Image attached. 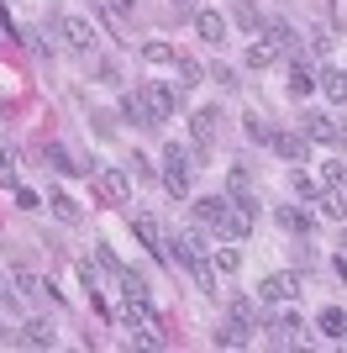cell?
<instances>
[{"instance_id":"cell-1","label":"cell","mask_w":347,"mask_h":353,"mask_svg":"<svg viewBox=\"0 0 347 353\" xmlns=\"http://www.w3.org/2000/svg\"><path fill=\"white\" fill-rule=\"evenodd\" d=\"M195 216H200L216 237L242 243V237H253V216H258V211L242 206V201H231V195H200V201H195Z\"/></svg>"},{"instance_id":"cell-2","label":"cell","mask_w":347,"mask_h":353,"mask_svg":"<svg viewBox=\"0 0 347 353\" xmlns=\"http://www.w3.org/2000/svg\"><path fill=\"white\" fill-rule=\"evenodd\" d=\"M300 132H305V143H326V148H342L347 143V127H342V121H332L326 111H305Z\"/></svg>"},{"instance_id":"cell-3","label":"cell","mask_w":347,"mask_h":353,"mask_svg":"<svg viewBox=\"0 0 347 353\" xmlns=\"http://www.w3.org/2000/svg\"><path fill=\"white\" fill-rule=\"evenodd\" d=\"M121 117H127L132 127H158V117H153V101H147V90H127V95H121Z\"/></svg>"},{"instance_id":"cell-4","label":"cell","mask_w":347,"mask_h":353,"mask_svg":"<svg viewBox=\"0 0 347 353\" xmlns=\"http://www.w3.org/2000/svg\"><path fill=\"white\" fill-rule=\"evenodd\" d=\"M95 185L105 190L111 206H132V179L121 174V169H95Z\"/></svg>"},{"instance_id":"cell-5","label":"cell","mask_w":347,"mask_h":353,"mask_svg":"<svg viewBox=\"0 0 347 353\" xmlns=\"http://www.w3.org/2000/svg\"><path fill=\"white\" fill-rule=\"evenodd\" d=\"M295 295H300V280H295V274H269V280H258V301H269V306H274V301H295Z\"/></svg>"},{"instance_id":"cell-6","label":"cell","mask_w":347,"mask_h":353,"mask_svg":"<svg viewBox=\"0 0 347 353\" xmlns=\"http://www.w3.org/2000/svg\"><path fill=\"white\" fill-rule=\"evenodd\" d=\"M263 37H269L279 53H300V32L289 27L284 16H269V21H263Z\"/></svg>"},{"instance_id":"cell-7","label":"cell","mask_w":347,"mask_h":353,"mask_svg":"<svg viewBox=\"0 0 347 353\" xmlns=\"http://www.w3.org/2000/svg\"><path fill=\"white\" fill-rule=\"evenodd\" d=\"M174 243H179V259H185V264H200V259H211V237H205L200 227H185Z\"/></svg>"},{"instance_id":"cell-8","label":"cell","mask_w":347,"mask_h":353,"mask_svg":"<svg viewBox=\"0 0 347 353\" xmlns=\"http://www.w3.org/2000/svg\"><path fill=\"white\" fill-rule=\"evenodd\" d=\"M279 153V159H289V163H305V153H311V143H305V132H279L274 127V143H269Z\"/></svg>"},{"instance_id":"cell-9","label":"cell","mask_w":347,"mask_h":353,"mask_svg":"<svg viewBox=\"0 0 347 353\" xmlns=\"http://www.w3.org/2000/svg\"><path fill=\"white\" fill-rule=\"evenodd\" d=\"M143 90H147V101H153V117H158V127H163V121L179 111V90L158 85V79H153V85H143Z\"/></svg>"},{"instance_id":"cell-10","label":"cell","mask_w":347,"mask_h":353,"mask_svg":"<svg viewBox=\"0 0 347 353\" xmlns=\"http://www.w3.org/2000/svg\"><path fill=\"white\" fill-rule=\"evenodd\" d=\"M58 27H63V37H69V48H79V53H90V48H95V27H90L85 16H63Z\"/></svg>"},{"instance_id":"cell-11","label":"cell","mask_w":347,"mask_h":353,"mask_svg":"<svg viewBox=\"0 0 347 353\" xmlns=\"http://www.w3.org/2000/svg\"><path fill=\"white\" fill-rule=\"evenodd\" d=\"M189 21H195V32H200L205 43H216V48L227 43V16H221V11H195Z\"/></svg>"},{"instance_id":"cell-12","label":"cell","mask_w":347,"mask_h":353,"mask_svg":"<svg viewBox=\"0 0 347 353\" xmlns=\"http://www.w3.org/2000/svg\"><path fill=\"white\" fill-rule=\"evenodd\" d=\"M247 332H253V327H242L237 316H227V322L211 332V343H216V348H247Z\"/></svg>"},{"instance_id":"cell-13","label":"cell","mask_w":347,"mask_h":353,"mask_svg":"<svg viewBox=\"0 0 347 353\" xmlns=\"http://www.w3.org/2000/svg\"><path fill=\"white\" fill-rule=\"evenodd\" d=\"M316 327H321V338H347V311L342 306H326V311H321V316H316Z\"/></svg>"},{"instance_id":"cell-14","label":"cell","mask_w":347,"mask_h":353,"mask_svg":"<svg viewBox=\"0 0 347 353\" xmlns=\"http://www.w3.org/2000/svg\"><path fill=\"white\" fill-rule=\"evenodd\" d=\"M227 316H237L242 327H253V332H258V301H253V295H231Z\"/></svg>"},{"instance_id":"cell-15","label":"cell","mask_w":347,"mask_h":353,"mask_svg":"<svg viewBox=\"0 0 347 353\" xmlns=\"http://www.w3.org/2000/svg\"><path fill=\"white\" fill-rule=\"evenodd\" d=\"M279 59H284V53H279V48L269 43V37H263V43H253V48H247V69H274Z\"/></svg>"},{"instance_id":"cell-16","label":"cell","mask_w":347,"mask_h":353,"mask_svg":"<svg viewBox=\"0 0 347 353\" xmlns=\"http://www.w3.org/2000/svg\"><path fill=\"white\" fill-rule=\"evenodd\" d=\"M231 21H237L242 32H253V37L263 32V16H258V6H253V0H237V6H231Z\"/></svg>"},{"instance_id":"cell-17","label":"cell","mask_w":347,"mask_h":353,"mask_svg":"<svg viewBox=\"0 0 347 353\" xmlns=\"http://www.w3.org/2000/svg\"><path fill=\"white\" fill-rule=\"evenodd\" d=\"M216 121H221V111H216V105L195 111V143H200V148H211V137H216Z\"/></svg>"},{"instance_id":"cell-18","label":"cell","mask_w":347,"mask_h":353,"mask_svg":"<svg viewBox=\"0 0 347 353\" xmlns=\"http://www.w3.org/2000/svg\"><path fill=\"white\" fill-rule=\"evenodd\" d=\"M174 74H179V90H195V85L205 79V74H200V63H195V59H185V53H174Z\"/></svg>"},{"instance_id":"cell-19","label":"cell","mask_w":347,"mask_h":353,"mask_svg":"<svg viewBox=\"0 0 347 353\" xmlns=\"http://www.w3.org/2000/svg\"><path fill=\"white\" fill-rule=\"evenodd\" d=\"M16 343H27V348H53V327L48 322H27Z\"/></svg>"},{"instance_id":"cell-20","label":"cell","mask_w":347,"mask_h":353,"mask_svg":"<svg viewBox=\"0 0 347 353\" xmlns=\"http://www.w3.org/2000/svg\"><path fill=\"white\" fill-rule=\"evenodd\" d=\"M279 227H284V232H311V227H316V221L305 216V211H295V206H279Z\"/></svg>"},{"instance_id":"cell-21","label":"cell","mask_w":347,"mask_h":353,"mask_svg":"<svg viewBox=\"0 0 347 353\" xmlns=\"http://www.w3.org/2000/svg\"><path fill=\"white\" fill-rule=\"evenodd\" d=\"M316 79H321V90H326L332 101H347V74L342 69H321Z\"/></svg>"},{"instance_id":"cell-22","label":"cell","mask_w":347,"mask_h":353,"mask_svg":"<svg viewBox=\"0 0 347 353\" xmlns=\"http://www.w3.org/2000/svg\"><path fill=\"white\" fill-rule=\"evenodd\" d=\"M311 90H316V74L305 69V63H295V69H289V95L300 101V95H311Z\"/></svg>"},{"instance_id":"cell-23","label":"cell","mask_w":347,"mask_h":353,"mask_svg":"<svg viewBox=\"0 0 347 353\" xmlns=\"http://www.w3.org/2000/svg\"><path fill=\"white\" fill-rule=\"evenodd\" d=\"M242 132L253 137V143H274V121H269V117H258V111H253V117L242 121Z\"/></svg>"},{"instance_id":"cell-24","label":"cell","mask_w":347,"mask_h":353,"mask_svg":"<svg viewBox=\"0 0 347 353\" xmlns=\"http://www.w3.org/2000/svg\"><path fill=\"white\" fill-rule=\"evenodd\" d=\"M121 295H127V301H147V280L137 269H121Z\"/></svg>"},{"instance_id":"cell-25","label":"cell","mask_w":347,"mask_h":353,"mask_svg":"<svg viewBox=\"0 0 347 353\" xmlns=\"http://www.w3.org/2000/svg\"><path fill=\"white\" fill-rule=\"evenodd\" d=\"M321 206H326V216H332V221H347V195L337 190V185H326V195H321Z\"/></svg>"},{"instance_id":"cell-26","label":"cell","mask_w":347,"mask_h":353,"mask_svg":"<svg viewBox=\"0 0 347 353\" xmlns=\"http://www.w3.org/2000/svg\"><path fill=\"white\" fill-rule=\"evenodd\" d=\"M211 264H216L221 274H237V269H242V253L237 248H211Z\"/></svg>"},{"instance_id":"cell-27","label":"cell","mask_w":347,"mask_h":353,"mask_svg":"<svg viewBox=\"0 0 347 353\" xmlns=\"http://www.w3.org/2000/svg\"><path fill=\"white\" fill-rule=\"evenodd\" d=\"M48 206H53V216H58V221H79V201H69V195H53Z\"/></svg>"},{"instance_id":"cell-28","label":"cell","mask_w":347,"mask_h":353,"mask_svg":"<svg viewBox=\"0 0 347 353\" xmlns=\"http://www.w3.org/2000/svg\"><path fill=\"white\" fill-rule=\"evenodd\" d=\"M11 280H16V290H27V295H43V280H37L32 269H16Z\"/></svg>"},{"instance_id":"cell-29","label":"cell","mask_w":347,"mask_h":353,"mask_svg":"<svg viewBox=\"0 0 347 353\" xmlns=\"http://www.w3.org/2000/svg\"><path fill=\"white\" fill-rule=\"evenodd\" d=\"M289 185H295V195H300V201H311V195H321V185L311 174H300V169H295V179H289Z\"/></svg>"},{"instance_id":"cell-30","label":"cell","mask_w":347,"mask_h":353,"mask_svg":"<svg viewBox=\"0 0 347 353\" xmlns=\"http://www.w3.org/2000/svg\"><path fill=\"white\" fill-rule=\"evenodd\" d=\"M143 59H147V63H174V48H169V43H147Z\"/></svg>"},{"instance_id":"cell-31","label":"cell","mask_w":347,"mask_h":353,"mask_svg":"<svg viewBox=\"0 0 347 353\" xmlns=\"http://www.w3.org/2000/svg\"><path fill=\"white\" fill-rule=\"evenodd\" d=\"M195 280H200V290H205V295H216V274H211V259H200V264H195Z\"/></svg>"},{"instance_id":"cell-32","label":"cell","mask_w":347,"mask_h":353,"mask_svg":"<svg viewBox=\"0 0 347 353\" xmlns=\"http://www.w3.org/2000/svg\"><path fill=\"white\" fill-rule=\"evenodd\" d=\"M326 48H332V32H326V27H311V53H326Z\"/></svg>"},{"instance_id":"cell-33","label":"cell","mask_w":347,"mask_h":353,"mask_svg":"<svg viewBox=\"0 0 347 353\" xmlns=\"http://www.w3.org/2000/svg\"><path fill=\"white\" fill-rule=\"evenodd\" d=\"M132 174H137V179H153V159H143V153H132Z\"/></svg>"},{"instance_id":"cell-34","label":"cell","mask_w":347,"mask_h":353,"mask_svg":"<svg viewBox=\"0 0 347 353\" xmlns=\"http://www.w3.org/2000/svg\"><path fill=\"white\" fill-rule=\"evenodd\" d=\"M321 179H326V185H342L347 169H342V163H326V169H321Z\"/></svg>"},{"instance_id":"cell-35","label":"cell","mask_w":347,"mask_h":353,"mask_svg":"<svg viewBox=\"0 0 347 353\" xmlns=\"http://www.w3.org/2000/svg\"><path fill=\"white\" fill-rule=\"evenodd\" d=\"M211 79H216V85H227V90H231V85H237V74H231V69H227V63H216V69H211Z\"/></svg>"},{"instance_id":"cell-36","label":"cell","mask_w":347,"mask_h":353,"mask_svg":"<svg viewBox=\"0 0 347 353\" xmlns=\"http://www.w3.org/2000/svg\"><path fill=\"white\" fill-rule=\"evenodd\" d=\"M179 16H195V0H174V21Z\"/></svg>"},{"instance_id":"cell-37","label":"cell","mask_w":347,"mask_h":353,"mask_svg":"<svg viewBox=\"0 0 347 353\" xmlns=\"http://www.w3.org/2000/svg\"><path fill=\"white\" fill-rule=\"evenodd\" d=\"M111 11L116 16H132V11H137V0H111Z\"/></svg>"},{"instance_id":"cell-38","label":"cell","mask_w":347,"mask_h":353,"mask_svg":"<svg viewBox=\"0 0 347 353\" xmlns=\"http://www.w3.org/2000/svg\"><path fill=\"white\" fill-rule=\"evenodd\" d=\"M6 338H11V332H6V327H0V343H6Z\"/></svg>"},{"instance_id":"cell-39","label":"cell","mask_w":347,"mask_h":353,"mask_svg":"<svg viewBox=\"0 0 347 353\" xmlns=\"http://www.w3.org/2000/svg\"><path fill=\"white\" fill-rule=\"evenodd\" d=\"M342 243H347V227H342Z\"/></svg>"}]
</instances>
